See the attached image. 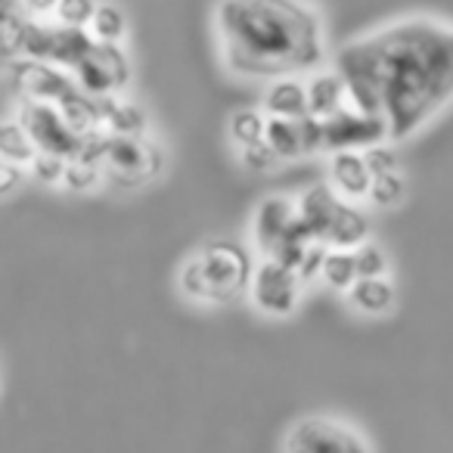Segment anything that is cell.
Wrapping results in <instances>:
<instances>
[{"instance_id": "1", "label": "cell", "mask_w": 453, "mask_h": 453, "mask_svg": "<svg viewBox=\"0 0 453 453\" xmlns=\"http://www.w3.org/2000/svg\"><path fill=\"white\" fill-rule=\"evenodd\" d=\"M333 69L354 109L382 119L388 140H407L453 103V26L395 19L339 47Z\"/></svg>"}, {"instance_id": "2", "label": "cell", "mask_w": 453, "mask_h": 453, "mask_svg": "<svg viewBox=\"0 0 453 453\" xmlns=\"http://www.w3.org/2000/svg\"><path fill=\"white\" fill-rule=\"evenodd\" d=\"M220 59L234 75L277 81L326 63L323 19L304 0H220Z\"/></svg>"}, {"instance_id": "3", "label": "cell", "mask_w": 453, "mask_h": 453, "mask_svg": "<svg viewBox=\"0 0 453 453\" xmlns=\"http://www.w3.org/2000/svg\"><path fill=\"white\" fill-rule=\"evenodd\" d=\"M255 273L252 252L240 240H208L180 267V292L199 304H226L249 292Z\"/></svg>"}, {"instance_id": "4", "label": "cell", "mask_w": 453, "mask_h": 453, "mask_svg": "<svg viewBox=\"0 0 453 453\" xmlns=\"http://www.w3.org/2000/svg\"><path fill=\"white\" fill-rule=\"evenodd\" d=\"M165 158L152 140L103 131V177L119 187H140L162 171Z\"/></svg>"}, {"instance_id": "5", "label": "cell", "mask_w": 453, "mask_h": 453, "mask_svg": "<svg viewBox=\"0 0 453 453\" xmlns=\"http://www.w3.org/2000/svg\"><path fill=\"white\" fill-rule=\"evenodd\" d=\"M94 35L88 28H69V26H44L38 19H28L26 35H22V57L41 59V63L59 65L72 72L90 50H94Z\"/></svg>"}, {"instance_id": "6", "label": "cell", "mask_w": 453, "mask_h": 453, "mask_svg": "<svg viewBox=\"0 0 453 453\" xmlns=\"http://www.w3.org/2000/svg\"><path fill=\"white\" fill-rule=\"evenodd\" d=\"M286 453H372L354 426L329 416H304L286 434Z\"/></svg>"}, {"instance_id": "7", "label": "cell", "mask_w": 453, "mask_h": 453, "mask_svg": "<svg viewBox=\"0 0 453 453\" xmlns=\"http://www.w3.org/2000/svg\"><path fill=\"white\" fill-rule=\"evenodd\" d=\"M19 121H22V127L32 134L35 146H38L41 152H50V156H59V158L81 156L84 137L65 121V115L59 112V106H53V103L22 100Z\"/></svg>"}, {"instance_id": "8", "label": "cell", "mask_w": 453, "mask_h": 453, "mask_svg": "<svg viewBox=\"0 0 453 453\" xmlns=\"http://www.w3.org/2000/svg\"><path fill=\"white\" fill-rule=\"evenodd\" d=\"M302 277L292 267L280 265L273 258H265L255 265L252 283H249V298L267 317H289L302 302Z\"/></svg>"}, {"instance_id": "9", "label": "cell", "mask_w": 453, "mask_h": 453, "mask_svg": "<svg viewBox=\"0 0 453 453\" xmlns=\"http://www.w3.org/2000/svg\"><path fill=\"white\" fill-rule=\"evenodd\" d=\"M72 78H75L84 94L115 96L131 81V63H127L125 50L119 44H100L96 41L94 50L72 69Z\"/></svg>"}, {"instance_id": "10", "label": "cell", "mask_w": 453, "mask_h": 453, "mask_svg": "<svg viewBox=\"0 0 453 453\" xmlns=\"http://www.w3.org/2000/svg\"><path fill=\"white\" fill-rule=\"evenodd\" d=\"M323 127V152H342V150H370L376 143L388 140V127L376 115H366L348 103L329 119H320Z\"/></svg>"}, {"instance_id": "11", "label": "cell", "mask_w": 453, "mask_h": 453, "mask_svg": "<svg viewBox=\"0 0 453 453\" xmlns=\"http://www.w3.org/2000/svg\"><path fill=\"white\" fill-rule=\"evenodd\" d=\"M13 78L26 100L53 103V106H63L69 96H75L81 90L75 78H72V72L41 63V59H13Z\"/></svg>"}, {"instance_id": "12", "label": "cell", "mask_w": 453, "mask_h": 453, "mask_svg": "<svg viewBox=\"0 0 453 453\" xmlns=\"http://www.w3.org/2000/svg\"><path fill=\"white\" fill-rule=\"evenodd\" d=\"M370 165L364 158V150H342L329 152V187L348 202H366L370 196Z\"/></svg>"}, {"instance_id": "13", "label": "cell", "mask_w": 453, "mask_h": 453, "mask_svg": "<svg viewBox=\"0 0 453 453\" xmlns=\"http://www.w3.org/2000/svg\"><path fill=\"white\" fill-rule=\"evenodd\" d=\"M265 115L267 119H308V81L298 75L277 78L265 90Z\"/></svg>"}, {"instance_id": "14", "label": "cell", "mask_w": 453, "mask_h": 453, "mask_svg": "<svg viewBox=\"0 0 453 453\" xmlns=\"http://www.w3.org/2000/svg\"><path fill=\"white\" fill-rule=\"evenodd\" d=\"M348 106V88L335 69H317L308 78V109L314 119H329Z\"/></svg>"}, {"instance_id": "15", "label": "cell", "mask_w": 453, "mask_h": 453, "mask_svg": "<svg viewBox=\"0 0 453 453\" xmlns=\"http://www.w3.org/2000/svg\"><path fill=\"white\" fill-rule=\"evenodd\" d=\"M354 311L366 317H382L397 304V286L391 277H357V283L345 292Z\"/></svg>"}, {"instance_id": "16", "label": "cell", "mask_w": 453, "mask_h": 453, "mask_svg": "<svg viewBox=\"0 0 453 453\" xmlns=\"http://www.w3.org/2000/svg\"><path fill=\"white\" fill-rule=\"evenodd\" d=\"M100 119L106 134H125V137H143L146 115L134 103L115 96H100Z\"/></svg>"}, {"instance_id": "17", "label": "cell", "mask_w": 453, "mask_h": 453, "mask_svg": "<svg viewBox=\"0 0 453 453\" xmlns=\"http://www.w3.org/2000/svg\"><path fill=\"white\" fill-rule=\"evenodd\" d=\"M265 140L273 152H277L280 162H289V158H304L308 156V140H304V125L302 119H267Z\"/></svg>"}, {"instance_id": "18", "label": "cell", "mask_w": 453, "mask_h": 453, "mask_svg": "<svg viewBox=\"0 0 453 453\" xmlns=\"http://www.w3.org/2000/svg\"><path fill=\"white\" fill-rule=\"evenodd\" d=\"M32 16L26 13L22 0H0V59L22 57V35Z\"/></svg>"}, {"instance_id": "19", "label": "cell", "mask_w": 453, "mask_h": 453, "mask_svg": "<svg viewBox=\"0 0 453 453\" xmlns=\"http://www.w3.org/2000/svg\"><path fill=\"white\" fill-rule=\"evenodd\" d=\"M38 146H35L32 134L22 127L19 119L13 121H0V158H7V162H16L22 165V168H28V165L38 158Z\"/></svg>"}, {"instance_id": "20", "label": "cell", "mask_w": 453, "mask_h": 453, "mask_svg": "<svg viewBox=\"0 0 453 453\" xmlns=\"http://www.w3.org/2000/svg\"><path fill=\"white\" fill-rule=\"evenodd\" d=\"M357 258H354V249H329L326 258L320 267V280L335 292H348L357 283Z\"/></svg>"}, {"instance_id": "21", "label": "cell", "mask_w": 453, "mask_h": 453, "mask_svg": "<svg viewBox=\"0 0 453 453\" xmlns=\"http://www.w3.org/2000/svg\"><path fill=\"white\" fill-rule=\"evenodd\" d=\"M265 131H267V115L258 112V109H236V112L230 115V121H226V134H230L236 150L261 143Z\"/></svg>"}, {"instance_id": "22", "label": "cell", "mask_w": 453, "mask_h": 453, "mask_svg": "<svg viewBox=\"0 0 453 453\" xmlns=\"http://www.w3.org/2000/svg\"><path fill=\"white\" fill-rule=\"evenodd\" d=\"M88 32L94 35V41L100 44H121L127 35V16L121 13V7L115 4H96V13L90 19Z\"/></svg>"}, {"instance_id": "23", "label": "cell", "mask_w": 453, "mask_h": 453, "mask_svg": "<svg viewBox=\"0 0 453 453\" xmlns=\"http://www.w3.org/2000/svg\"><path fill=\"white\" fill-rule=\"evenodd\" d=\"M403 196H407V177H403V171H388V174L372 177L366 202L372 208H395L403 202Z\"/></svg>"}, {"instance_id": "24", "label": "cell", "mask_w": 453, "mask_h": 453, "mask_svg": "<svg viewBox=\"0 0 453 453\" xmlns=\"http://www.w3.org/2000/svg\"><path fill=\"white\" fill-rule=\"evenodd\" d=\"M96 13V0H59L53 19L69 28H88Z\"/></svg>"}, {"instance_id": "25", "label": "cell", "mask_w": 453, "mask_h": 453, "mask_svg": "<svg viewBox=\"0 0 453 453\" xmlns=\"http://www.w3.org/2000/svg\"><path fill=\"white\" fill-rule=\"evenodd\" d=\"M354 258H357V273L360 277H388V255L376 242H360L354 249Z\"/></svg>"}, {"instance_id": "26", "label": "cell", "mask_w": 453, "mask_h": 453, "mask_svg": "<svg viewBox=\"0 0 453 453\" xmlns=\"http://www.w3.org/2000/svg\"><path fill=\"white\" fill-rule=\"evenodd\" d=\"M103 177V168L100 165H90V162H81V158H69L65 162V174H63V183L75 193H84V189L96 187Z\"/></svg>"}, {"instance_id": "27", "label": "cell", "mask_w": 453, "mask_h": 453, "mask_svg": "<svg viewBox=\"0 0 453 453\" xmlns=\"http://www.w3.org/2000/svg\"><path fill=\"white\" fill-rule=\"evenodd\" d=\"M240 152V165L246 171H255V174H265V171H271V168H277L280 165V158H277V152L267 146V140H261V143H252V146H242V150H236Z\"/></svg>"}, {"instance_id": "28", "label": "cell", "mask_w": 453, "mask_h": 453, "mask_svg": "<svg viewBox=\"0 0 453 453\" xmlns=\"http://www.w3.org/2000/svg\"><path fill=\"white\" fill-rule=\"evenodd\" d=\"M65 162H69V158L50 156V152H38V158L28 165V174H32L38 183H63Z\"/></svg>"}, {"instance_id": "29", "label": "cell", "mask_w": 453, "mask_h": 453, "mask_svg": "<svg viewBox=\"0 0 453 453\" xmlns=\"http://www.w3.org/2000/svg\"><path fill=\"white\" fill-rule=\"evenodd\" d=\"M329 246H323V242H311L308 249H304L302 261H298L296 273L302 277V283H311V280H320V267H323V258H326Z\"/></svg>"}, {"instance_id": "30", "label": "cell", "mask_w": 453, "mask_h": 453, "mask_svg": "<svg viewBox=\"0 0 453 453\" xmlns=\"http://www.w3.org/2000/svg\"><path fill=\"white\" fill-rule=\"evenodd\" d=\"M364 158H366V165H370L372 177L388 174V171H401V162H397L395 150L385 143H376V146H370V150H364Z\"/></svg>"}, {"instance_id": "31", "label": "cell", "mask_w": 453, "mask_h": 453, "mask_svg": "<svg viewBox=\"0 0 453 453\" xmlns=\"http://www.w3.org/2000/svg\"><path fill=\"white\" fill-rule=\"evenodd\" d=\"M22 177H26V168L16 162H7V158H0V199L22 187Z\"/></svg>"}, {"instance_id": "32", "label": "cell", "mask_w": 453, "mask_h": 453, "mask_svg": "<svg viewBox=\"0 0 453 453\" xmlns=\"http://www.w3.org/2000/svg\"><path fill=\"white\" fill-rule=\"evenodd\" d=\"M59 0H22V7H26L28 16H50L57 10Z\"/></svg>"}]
</instances>
